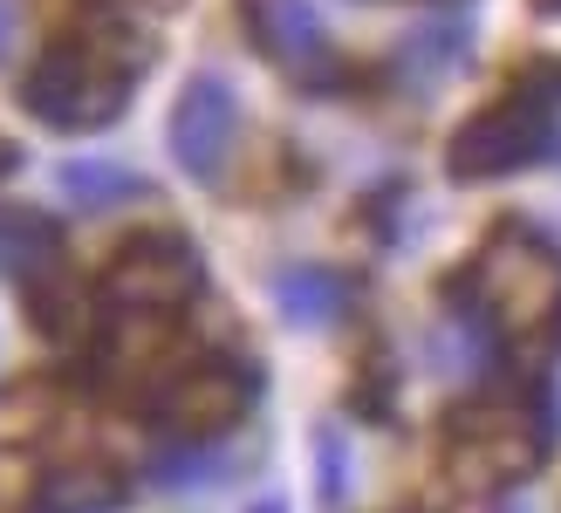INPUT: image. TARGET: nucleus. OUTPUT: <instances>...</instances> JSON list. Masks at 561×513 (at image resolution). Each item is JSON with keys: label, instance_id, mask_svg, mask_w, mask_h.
Listing matches in <instances>:
<instances>
[{"label": "nucleus", "instance_id": "obj_14", "mask_svg": "<svg viewBox=\"0 0 561 513\" xmlns=\"http://www.w3.org/2000/svg\"><path fill=\"white\" fill-rule=\"evenodd\" d=\"M316 459H322V500L335 506V500H343V487H350V459H343V438H335V432H322V438H316Z\"/></svg>", "mask_w": 561, "mask_h": 513}, {"label": "nucleus", "instance_id": "obj_9", "mask_svg": "<svg viewBox=\"0 0 561 513\" xmlns=\"http://www.w3.org/2000/svg\"><path fill=\"white\" fill-rule=\"evenodd\" d=\"M27 308H35V329L48 342H96L103 335V295H96V281H76L62 267H48L27 281Z\"/></svg>", "mask_w": 561, "mask_h": 513}, {"label": "nucleus", "instance_id": "obj_15", "mask_svg": "<svg viewBox=\"0 0 561 513\" xmlns=\"http://www.w3.org/2000/svg\"><path fill=\"white\" fill-rule=\"evenodd\" d=\"M14 164H21V151L8 145V137H0V179H8V171H14Z\"/></svg>", "mask_w": 561, "mask_h": 513}, {"label": "nucleus", "instance_id": "obj_3", "mask_svg": "<svg viewBox=\"0 0 561 513\" xmlns=\"http://www.w3.org/2000/svg\"><path fill=\"white\" fill-rule=\"evenodd\" d=\"M548 452V404H527L520 390H486L453 411L445 432V459L466 487H520Z\"/></svg>", "mask_w": 561, "mask_h": 513}, {"label": "nucleus", "instance_id": "obj_11", "mask_svg": "<svg viewBox=\"0 0 561 513\" xmlns=\"http://www.w3.org/2000/svg\"><path fill=\"white\" fill-rule=\"evenodd\" d=\"M274 301H280V316L301 322V329H316V322H335L343 316V301H350V281L335 274V267H288V274H274Z\"/></svg>", "mask_w": 561, "mask_h": 513}, {"label": "nucleus", "instance_id": "obj_13", "mask_svg": "<svg viewBox=\"0 0 561 513\" xmlns=\"http://www.w3.org/2000/svg\"><path fill=\"white\" fill-rule=\"evenodd\" d=\"M48 472L27 445H0V513H42Z\"/></svg>", "mask_w": 561, "mask_h": 513}, {"label": "nucleus", "instance_id": "obj_1", "mask_svg": "<svg viewBox=\"0 0 561 513\" xmlns=\"http://www.w3.org/2000/svg\"><path fill=\"white\" fill-rule=\"evenodd\" d=\"M137 69H145V35L124 0H76V21L27 62L21 103L48 130L90 137L124 117Z\"/></svg>", "mask_w": 561, "mask_h": 513}, {"label": "nucleus", "instance_id": "obj_7", "mask_svg": "<svg viewBox=\"0 0 561 513\" xmlns=\"http://www.w3.org/2000/svg\"><path fill=\"white\" fill-rule=\"evenodd\" d=\"M233 137H240V96L227 76H185V90L164 117V145H172V164L185 171L192 185H219V171L233 158Z\"/></svg>", "mask_w": 561, "mask_h": 513}, {"label": "nucleus", "instance_id": "obj_2", "mask_svg": "<svg viewBox=\"0 0 561 513\" xmlns=\"http://www.w3.org/2000/svg\"><path fill=\"white\" fill-rule=\"evenodd\" d=\"M472 316L507 342H541L561 329V253L535 226H500L472 253Z\"/></svg>", "mask_w": 561, "mask_h": 513}, {"label": "nucleus", "instance_id": "obj_5", "mask_svg": "<svg viewBox=\"0 0 561 513\" xmlns=\"http://www.w3.org/2000/svg\"><path fill=\"white\" fill-rule=\"evenodd\" d=\"M554 96L541 90H507L500 103H486L480 117H466L445 145V171L459 185H493V179H514V171L541 164L554 145Z\"/></svg>", "mask_w": 561, "mask_h": 513}, {"label": "nucleus", "instance_id": "obj_16", "mask_svg": "<svg viewBox=\"0 0 561 513\" xmlns=\"http://www.w3.org/2000/svg\"><path fill=\"white\" fill-rule=\"evenodd\" d=\"M535 8H541V14H554V21H561V0H535Z\"/></svg>", "mask_w": 561, "mask_h": 513}, {"label": "nucleus", "instance_id": "obj_6", "mask_svg": "<svg viewBox=\"0 0 561 513\" xmlns=\"http://www.w3.org/2000/svg\"><path fill=\"white\" fill-rule=\"evenodd\" d=\"M254 390H261V377H254L247 363H233V356H179V363L145 390V411H151L172 438L206 445V438L233 432V424L247 418Z\"/></svg>", "mask_w": 561, "mask_h": 513}, {"label": "nucleus", "instance_id": "obj_17", "mask_svg": "<svg viewBox=\"0 0 561 513\" xmlns=\"http://www.w3.org/2000/svg\"><path fill=\"white\" fill-rule=\"evenodd\" d=\"M254 513H280V500H261V506H254Z\"/></svg>", "mask_w": 561, "mask_h": 513}, {"label": "nucleus", "instance_id": "obj_8", "mask_svg": "<svg viewBox=\"0 0 561 513\" xmlns=\"http://www.w3.org/2000/svg\"><path fill=\"white\" fill-rule=\"evenodd\" d=\"M247 8V27L267 62H280L295 82H335V48H329V27L308 0H240Z\"/></svg>", "mask_w": 561, "mask_h": 513}, {"label": "nucleus", "instance_id": "obj_4", "mask_svg": "<svg viewBox=\"0 0 561 513\" xmlns=\"http://www.w3.org/2000/svg\"><path fill=\"white\" fill-rule=\"evenodd\" d=\"M199 281H206L199 247H192L179 226H145V233L110 247V261L96 274V295H103V308H117V316H179V308L199 295Z\"/></svg>", "mask_w": 561, "mask_h": 513}, {"label": "nucleus", "instance_id": "obj_12", "mask_svg": "<svg viewBox=\"0 0 561 513\" xmlns=\"http://www.w3.org/2000/svg\"><path fill=\"white\" fill-rule=\"evenodd\" d=\"M55 185H62L76 206H90V213H103V206H130V198H151V185L137 179L130 164H110V158H69L62 171H55Z\"/></svg>", "mask_w": 561, "mask_h": 513}, {"label": "nucleus", "instance_id": "obj_10", "mask_svg": "<svg viewBox=\"0 0 561 513\" xmlns=\"http://www.w3.org/2000/svg\"><path fill=\"white\" fill-rule=\"evenodd\" d=\"M62 261V226L35 206H0V274L35 281Z\"/></svg>", "mask_w": 561, "mask_h": 513}]
</instances>
